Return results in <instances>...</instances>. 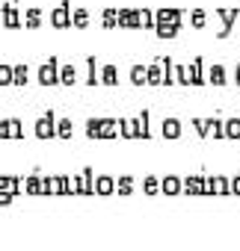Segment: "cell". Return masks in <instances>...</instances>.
Wrapping results in <instances>:
<instances>
[{
    "label": "cell",
    "mask_w": 240,
    "mask_h": 251,
    "mask_svg": "<svg viewBox=\"0 0 240 251\" xmlns=\"http://www.w3.org/2000/svg\"><path fill=\"white\" fill-rule=\"evenodd\" d=\"M222 74H225V71H222V68H213V80H216V83H222V80H225V77H222Z\"/></svg>",
    "instance_id": "obj_1"
}]
</instances>
